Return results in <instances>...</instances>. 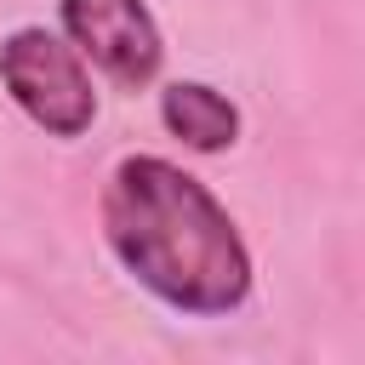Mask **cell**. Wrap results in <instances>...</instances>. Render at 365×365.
I'll return each instance as SVG.
<instances>
[{
    "label": "cell",
    "mask_w": 365,
    "mask_h": 365,
    "mask_svg": "<svg viewBox=\"0 0 365 365\" xmlns=\"http://www.w3.org/2000/svg\"><path fill=\"white\" fill-rule=\"evenodd\" d=\"M0 86H6L11 108L57 143H74L97 125L91 63L46 23H17L0 40Z\"/></svg>",
    "instance_id": "obj_2"
},
{
    "label": "cell",
    "mask_w": 365,
    "mask_h": 365,
    "mask_svg": "<svg viewBox=\"0 0 365 365\" xmlns=\"http://www.w3.org/2000/svg\"><path fill=\"white\" fill-rule=\"evenodd\" d=\"M160 125L188 154H228L240 143V103L205 80H165L160 86Z\"/></svg>",
    "instance_id": "obj_4"
},
{
    "label": "cell",
    "mask_w": 365,
    "mask_h": 365,
    "mask_svg": "<svg viewBox=\"0 0 365 365\" xmlns=\"http://www.w3.org/2000/svg\"><path fill=\"white\" fill-rule=\"evenodd\" d=\"M57 34L120 91H148L165 68V34L148 0H57Z\"/></svg>",
    "instance_id": "obj_3"
},
{
    "label": "cell",
    "mask_w": 365,
    "mask_h": 365,
    "mask_svg": "<svg viewBox=\"0 0 365 365\" xmlns=\"http://www.w3.org/2000/svg\"><path fill=\"white\" fill-rule=\"evenodd\" d=\"M97 222L114 262L160 308L182 319H228L251 302L257 268L234 211L177 160H114L97 200Z\"/></svg>",
    "instance_id": "obj_1"
}]
</instances>
